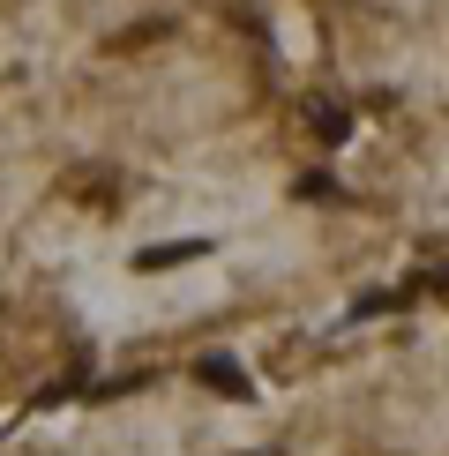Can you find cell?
<instances>
[{"mask_svg":"<svg viewBox=\"0 0 449 456\" xmlns=\"http://www.w3.org/2000/svg\"><path fill=\"white\" fill-rule=\"evenodd\" d=\"M195 374H202V389H217V396H248V374H240V367H233L224 352H210V359H202Z\"/></svg>","mask_w":449,"mask_h":456,"instance_id":"obj_1","label":"cell"},{"mask_svg":"<svg viewBox=\"0 0 449 456\" xmlns=\"http://www.w3.org/2000/svg\"><path fill=\"white\" fill-rule=\"evenodd\" d=\"M210 255V240H173V247H150V255H135V270H173V262H202Z\"/></svg>","mask_w":449,"mask_h":456,"instance_id":"obj_2","label":"cell"}]
</instances>
